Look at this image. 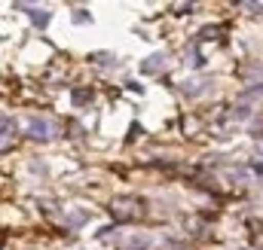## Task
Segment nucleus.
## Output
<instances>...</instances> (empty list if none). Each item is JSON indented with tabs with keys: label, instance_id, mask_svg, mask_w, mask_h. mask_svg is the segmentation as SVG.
Instances as JSON below:
<instances>
[{
	"label": "nucleus",
	"instance_id": "5",
	"mask_svg": "<svg viewBox=\"0 0 263 250\" xmlns=\"http://www.w3.org/2000/svg\"><path fill=\"white\" fill-rule=\"evenodd\" d=\"M9 147H12V122H9V119H3V140H0V150L6 153Z\"/></svg>",
	"mask_w": 263,
	"mask_h": 250
},
{
	"label": "nucleus",
	"instance_id": "11",
	"mask_svg": "<svg viewBox=\"0 0 263 250\" xmlns=\"http://www.w3.org/2000/svg\"><path fill=\"white\" fill-rule=\"evenodd\" d=\"M254 150H257V156H263V137H257V143H254Z\"/></svg>",
	"mask_w": 263,
	"mask_h": 250
},
{
	"label": "nucleus",
	"instance_id": "7",
	"mask_svg": "<svg viewBox=\"0 0 263 250\" xmlns=\"http://www.w3.org/2000/svg\"><path fill=\"white\" fill-rule=\"evenodd\" d=\"M73 104H89L92 101V89H73Z\"/></svg>",
	"mask_w": 263,
	"mask_h": 250
},
{
	"label": "nucleus",
	"instance_id": "9",
	"mask_svg": "<svg viewBox=\"0 0 263 250\" xmlns=\"http://www.w3.org/2000/svg\"><path fill=\"white\" fill-rule=\"evenodd\" d=\"M73 22H80V25H89V22H92V15H89L86 9H77V12H73Z\"/></svg>",
	"mask_w": 263,
	"mask_h": 250
},
{
	"label": "nucleus",
	"instance_id": "4",
	"mask_svg": "<svg viewBox=\"0 0 263 250\" xmlns=\"http://www.w3.org/2000/svg\"><path fill=\"white\" fill-rule=\"evenodd\" d=\"M165 67V55L162 52H153L150 58H144V64H141V73H159Z\"/></svg>",
	"mask_w": 263,
	"mask_h": 250
},
{
	"label": "nucleus",
	"instance_id": "1",
	"mask_svg": "<svg viewBox=\"0 0 263 250\" xmlns=\"http://www.w3.org/2000/svg\"><path fill=\"white\" fill-rule=\"evenodd\" d=\"M110 217L120 220V223H138L147 217V204L138 198V195H120L110 201Z\"/></svg>",
	"mask_w": 263,
	"mask_h": 250
},
{
	"label": "nucleus",
	"instance_id": "6",
	"mask_svg": "<svg viewBox=\"0 0 263 250\" xmlns=\"http://www.w3.org/2000/svg\"><path fill=\"white\" fill-rule=\"evenodd\" d=\"M205 86H208L205 79H190V82H184V92H187V95H202Z\"/></svg>",
	"mask_w": 263,
	"mask_h": 250
},
{
	"label": "nucleus",
	"instance_id": "8",
	"mask_svg": "<svg viewBox=\"0 0 263 250\" xmlns=\"http://www.w3.org/2000/svg\"><path fill=\"white\" fill-rule=\"evenodd\" d=\"M199 37H202V40H208V37H220V28L208 25V28H202V31H199Z\"/></svg>",
	"mask_w": 263,
	"mask_h": 250
},
{
	"label": "nucleus",
	"instance_id": "10",
	"mask_svg": "<svg viewBox=\"0 0 263 250\" xmlns=\"http://www.w3.org/2000/svg\"><path fill=\"white\" fill-rule=\"evenodd\" d=\"M193 9V3H175L172 6V12H178V15H184V12H190Z\"/></svg>",
	"mask_w": 263,
	"mask_h": 250
},
{
	"label": "nucleus",
	"instance_id": "3",
	"mask_svg": "<svg viewBox=\"0 0 263 250\" xmlns=\"http://www.w3.org/2000/svg\"><path fill=\"white\" fill-rule=\"evenodd\" d=\"M18 9H25V12H28V18H31L37 28H46V25H49V18H52V12H49V9L34 6V3H18Z\"/></svg>",
	"mask_w": 263,
	"mask_h": 250
},
{
	"label": "nucleus",
	"instance_id": "2",
	"mask_svg": "<svg viewBox=\"0 0 263 250\" xmlns=\"http://www.w3.org/2000/svg\"><path fill=\"white\" fill-rule=\"evenodd\" d=\"M25 131H28V137H34V140H49V137L55 134V125L37 116V119H31V122H28Z\"/></svg>",
	"mask_w": 263,
	"mask_h": 250
}]
</instances>
